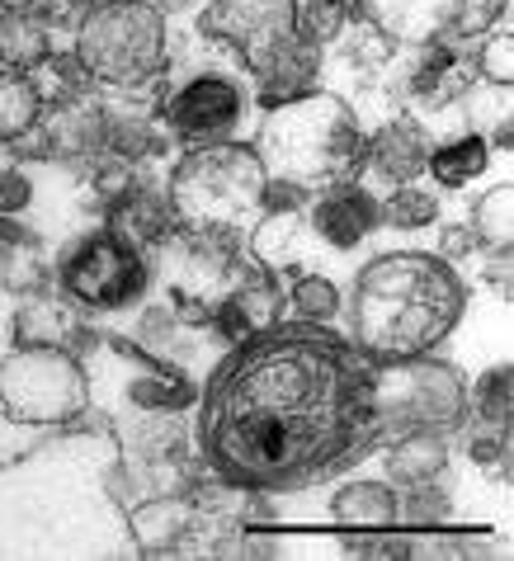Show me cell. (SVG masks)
<instances>
[{"instance_id": "6da1fadb", "label": "cell", "mask_w": 514, "mask_h": 561, "mask_svg": "<svg viewBox=\"0 0 514 561\" xmlns=\"http://www.w3.org/2000/svg\"><path fill=\"white\" fill-rule=\"evenodd\" d=\"M373 368L378 358L302 317L237 340L198 401L204 467L241 495L340 477L378 448Z\"/></svg>"}, {"instance_id": "7a4b0ae2", "label": "cell", "mask_w": 514, "mask_h": 561, "mask_svg": "<svg viewBox=\"0 0 514 561\" xmlns=\"http://www.w3.org/2000/svg\"><path fill=\"white\" fill-rule=\"evenodd\" d=\"M118 444L108 430L57 439L0 467V557L114 552L100 534H118L108 510V467Z\"/></svg>"}, {"instance_id": "3957f363", "label": "cell", "mask_w": 514, "mask_h": 561, "mask_svg": "<svg viewBox=\"0 0 514 561\" xmlns=\"http://www.w3.org/2000/svg\"><path fill=\"white\" fill-rule=\"evenodd\" d=\"M467 311V284L444 255L387 251L350 293V335L368 358H415L444 345Z\"/></svg>"}, {"instance_id": "277c9868", "label": "cell", "mask_w": 514, "mask_h": 561, "mask_svg": "<svg viewBox=\"0 0 514 561\" xmlns=\"http://www.w3.org/2000/svg\"><path fill=\"white\" fill-rule=\"evenodd\" d=\"M255 156L274 184H293L298 194H325L335 184L359 180L364 170V128L345 95L307 90L298 100L264 108Z\"/></svg>"}, {"instance_id": "5b68a950", "label": "cell", "mask_w": 514, "mask_h": 561, "mask_svg": "<svg viewBox=\"0 0 514 561\" xmlns=\"http://www.w3.org/2000/svg\"><path fill=\"white\" fill-rule=\"evenodd\" d=\"M264 175L255 147L217 137V142H194L170 170V208L175 222L208 227V231H251L264 213Z\"/></svg>"}, {"instance_id": "8992f818", "label": "cell", "mask_w": 514, "mask_h": 561, "mask_svg": "<svg viewBox=\"0 0 514 561\" xmlns=\"http://www.w3.org/2000/svg\"><path fill=\"white\" fill-rule=\"evenodd\" d=\"M165 14L151 0H95L76 24V61L108 90H142L165 71Z\"/></svg>"}, {"instance_id": "52a82bcc", "label": "cell", "mask_w": 514, "mask_h": 561, "mask_svg": "<svg viewBox=\"0 0 514 561\" xmlns=\"http://www.w3.org/2000/svg\"><path fill=\"white\" fill-rule=\"evenodd\" d=\"M147 251L184 325H213V307L231 293L245 264L237 231H208L190 222H175Z\"/></svg>"}, {"instance_id": "ba28073f", "label": "cell", "mask_w": 514, "mask_h": 561, "mask_svg": "<svg viewBox=\"0 0 514 561\" xmlns=\"http://www.w3.org/2000/svg\"><path fill=\"white\" fill-rule=\"evenodd\" d=\"M373 411H378V444L411 430H458L467 415V382L454 364L430 354L387 358L373 368Z\"/></svg>"}, {"instance_id": "9c48e42d", "label": "cell", "mask_w": 514, "mask_h": 561, "mask_svg": "<svg viewBox=\"0 0 514 561\" xmlns=\"http://www.w3.org/2000/svg\"><path fill=\"white\" fill-rule=\"evenodd\" d=\"M0 411L14 425H67L90 411L85 364L57 345H20L0 358Z\"/></svg>"}, {"instance_id": "30bf717a", "label": "cell", "mask_w": 514, "mask_h": 561, "mask_svg": "<svg viewBox=\"0 0 514 561\" xmlns=\"http://www.w3.org/2000/svg\"><path fill=\"white\" fill-rule=\"evenodd\" d=\"M350 10L407 53L481 38L510 20V0H350Z\"/></svg>"}, {"instance_id": "8fae6325", "label": "cell", "mask_w": 514, "mask_h": 561, "mask_svg": "<svg viewBox=\"0 0 514 561\" xmlns=\"http://www.w3.org/2000/svg\"><path fill=\"white\" fill-rule=\"evenodd\" d=\"M61 288L71 302H81L85 311H114V307H133L147 293V255L142 245H133L123 231L100 227L85 231L57 264Z\"/></svg>"}, {"instance_id": "7c38bea8", "label": "cell", "mask_w": 514, "mask_h": 561, "mask_svg": "<svg viewBox=\"0 0 514 561\" xmlns=\"http://www.w3.org/2000/svg\"><path fill=\"white\" fill-rule=\"evenodd\" d=\"M198 34L260 76L298 43V0H213L198 10Z\"/></svg>"}, {"instance_id": "4fadbf2b", "label": "cell", "mask_w": 514, "mask_h": 561, "mask_svg": "<svg viewBox=\"0 0 514 561\" xmlns=\"http://www.w3.org/2000/svg\"><path fill=\"white\" fill-rule=\"evenodd\" d=\"M128 534L137 538V552L147 557H170V552H198L204 534H222V524L208 519V510L198 505V495H151V501L128 510Z\"/></svg>"}, {"instance_id": "5bb4252c", "label": "cell", "mask_w": 514, "mask_h": 561, "mask_svg": "<svg viewBox=\"0 0 514 561\" xmlns=\"http://www.w3.org/2000/svg\"><path fill=\"white\" fill-rule=\"evenodd\" d=\"M241 114H245V95L222 71L194 76L190 85L165 100V123L184 142H217V137H227L237 128Z\"/></svg>"}, {"instance_id": "9a60e30c", "label": "cell", "mask_w": 514, "mask_h": 561, "mask_svg": "<svg viewBox=\"0 0 514 561\" xmlns=\"http://www.w3.org/2000/svg\"><path fill=\"white\" fill-rule=\"evenodd\" d=\"M415 61L401 71L397 95L411 108H425V114H439V108H454L458 100L472 95V61H467L462 43H448V48H411Z\"/></svg>"}, {"instance_id": "2e32d148", "label": "cell", "mask_w": 514, "mask_h": 561, "mask_svg": "<svg viewBox=\"0 0 514 561\" xmlns=\"http://www.w3.org/2000/svg\"><path fill=\"white\" fill-rule=\"evenodd\" d=\"M284 317V288H278V274L264 270V264L245 260L237 284L222 302L213 307V331L227 340V345H237V340L264 331V325H274Z\"/></svg>"}, {"instance_id": "e0dca14e", "label": "cell", "mask_w": 514, "mask_h": 561, "mask_svg": "<svg viewBox=\"0 0 514 561\" xmlns=\"http://www.w3.org/2000/svg\"><path fill=\"white\" fill-rule=\"evenodd\" d=\"M430 128L415 114H397L382 118V128L364 137V170L359 175H373L378 184H407L420 180L430 165Z\"/></svg>"}, {"instance_id": "ac0fdd59", "label": "cell", "mask_w": 514, "mask_h": 561, "mask_svg": "<svg viewBox=\"0 0 514 561\" xmlns=\"http://www.w3.org/2000/svg\"><path fill=\"white\" fill-rule=\"evenodd\" d=\"M378 198L359 184H335V190L317 194V204L307 213V227L317 231L325 245H335V251H354V245H364L373 231H378Z\"/></svg>"}, {"instance_id": "d6986e66", "label": "cell", "mask_w": 514, "mask_h": 561, "mask_svg": "<svg viewBox=\"0 0 514 561\" xmlns=\"http://www.w3.org/2000/svg\"><path fill=\"white\" fill-rule=\"evenodd\" d=\"M10 335H14V345H57V350H71V354L95 350V340H100L67 302H57V298L24 302L10 321Z\"/></svg>"}, {"instance_id": "ffe728a7", "label": "cell", "mask_w": 514, "mask_h": 561, "mask_svg": "<svg viewBox=\"0 0 514 561\" xmlns=\"http://www.w3.org/2000/svg\"><path fill=\"white\" fill-rule=\"evenodd\" d=\"M317 76H321V48L298 38L288 53H278L270 67L255 76V100H260V108L298 100V95H307V90H317Z\"/></svg>"}, {"instance_id": "44dd1931", "label": "cell", "mask_w": 514, "mask_h": 561, "mask_svg": "<svg viewBox=\"0 0 514 561\" xmlns=\"http://www.w3.org/2000/svg\"><path fill=\"white\" fill-rule=\"evenodd\" d=\"M302 241H307V213L302 208H264L251 227V255L264 270H302Z\"/></svg>"}, {"instance_id": "7402d4cb", "label": "cell", "mask_w": 514, "mask_h": 561, "mask_svg": "<svg viewBox=\"0 0 514 561\" xmlns=\"http://www.w3.org/2000/svg\"><path fill=\"white\" fill-rule=\"evenodd\" d=\"M387 481L392 486H420V481H439L448 467V444L439 430H411L387 439Z\"/></svg>"}, {"instance_id": "603a6c76", "label": "cell", "mask_w": 514, "mask_h": 561, "mask_svg": "<svg viewBox=\"0 0 514 561\" xmlns=\"http://www.w3.org/2000/svg\"><path fill=\"white\" fill-rule=\"evenodd\" d=\"M331 514L340 528H401V495L392 481H350L335 491Z\"/></svg>"}, {"instance_id": "cb8c5ba5", "label": "cell", "mask_w": 514, "mask_h": 561, "mask_svg": "<svg viewBox=\"0 0 514 561\" xmlns=\"http://www.w3.org/2000/svg\"><path fill=\"white\" fill-rule=\"evenodd\" d=\"M53 53V24L34 10H0V67L34 71Z\"/></svg>"}, {"instance_id": "d4e9b609", "label": "cell", "mask_w": 514, "mask_h": 561, "mask_svg": "<svg viewBox=\"0 0 514 561\" xmlns=\"http://www.w3.org/2000/svg\"><path fill=\"white\" fill-rule=\"evenodd\" d=\"M114 231H123L133 245H156L165 237L170 227H175V208H170L165 194L147 190V184H137L133 194H123L114 204V222H108Z\"/></svg>"}, {"instance_id": "484cf974", "label": "cell", "mask_w": 514, "mask_h": 561, "mask_svg": "<svg viewBox=\"0 0 514 561\" xmlns=\"http://www.w3.org/2000/svg\"><path fill=\"white\" fill-rule=\"evenodd\" d=\"M43 123V95L28 71L0 67V142H24Z\"/></svg>"}, {"instance_id": "4316f807", "label": "cell", "mask_w": 514, "mask_h": 561, "mask_svg": "<svg viewBox=\"0 0 514 561\" xmlns=\"http://www.w3.org/2000/svg\"><path fill=\"white\" fill-rule=\"evenodd\" d=\"M392 57H397V48L373 24H364V20H359V28H350V34L335 38V67L350 71L364 90L382 81L387 67H392Z\"/></svg>"}, {"instance_id": "83f0119b", "label": "cell", "mask_w": 514, "mask_h": 561, "mask_svg": "<svg viewBox=\"0 0 514 561\" xmlns=\"http://www.w3.org/2000/svg\"><path fill=\"white\" fill-rule=\"evenodd\" d=\"M487 165H491V147L481 133H462V137H448V142L430 147V175L439 190H462Z\"/></svg>"}, {"instance_id": "f1b7e54d", "label": "cell", "mask_w": 514, "mask_h": 561, "mask_svg": "<svg viewBox=\"0 0 514 561\" xmlns=\"http://www.w3.org/2000/svg\"><path fill=\"white\" fill-rule=\"evenodd\" d=\"M48 284V260H43L34 237H0V288L5 293H43Z\"/></svg>"}, {"instance_id": "f546056e", "label": "cell", "mask_w": 514, "mask_h": 561, "mask_svg": "<svg viewBox=\"0 0 514 561\" xmlns=\"http://www.w3.org/2000/svg\"><path fill=\"white\" fill-rule=\"evenodd\" d=\"M472 231L487 251L514 245V184H491L487 194H477L472 204Z\"/></svg>"}, {"instance_id": "4dcf8cb0", "label": "cell", "mask_w": 514, "mask_h": 561, "mask_svg": "<svg viewBox=\"0 0 514 561\" xmlns=\"http://www.w3.org/2000/svg\"><path fill=\"white\" fill-rule=\"evenodd\" d=\"M378 217L387 227H397V231H420V227H430L434 217H439V194H434L430 184H420V180L392 184L387 204H378Z\"/></svg>"}, {"instance_id": "1f68e13d", "label": "cell", "mask_w": 514, "mask_h": 561, "mask_svg": "<svg viewBox=\"0 0 514 561\" xmlns=\"http://www.w3.org/2000/svg\"><path fill=\"white\" fill-rule=\"evenodd\" d=\"M467 407L477 411V420L495 434H510V420H514V364L491 368L487 378L477 382V392L467 397Z\"/></svg>"}, {"instance_id": "d6a6232c", "label": "cell", "mask_w": 514, "mask_h": 561, "mask_svg": "<svg viewBox=\"0 0 514 561\" xmlns=\"http://www.w3.org/2000/svg\"><path fill=\"white\" fill-rule=\"evenodd\" d=\"M38 76H34V85H38V95H43V104H53V108H67V104H76V100H85V67L76 61V53L71 57H57V53H48L34 67Z\"/></svg>"}, {"instance_id": "836d02e7", "label": "cell", "mask_w": 514, "mask_h": 561, "mask_svg": "<svg viewBox=\"0 0 514 561\" xmlns=\"http://www.w3.org/2000/svg\"><path fill=\"white\" fill-rule=\"evenodd\" d=\"M345 24H350V0H298V38L317 43V48L335 43L345 34Z\"/></svg>"}, {"instance_id": "e575fe53", "label": "cell", "mask_w": 514, "mask_h": 561, "mask_svg": "<svg viewBox=\"0 0 514 561\" xmlns=\"http://www.w3.org/2000/svg\"><path fill=\"white\" fill-rule=\"evenodd\" d=\"M288 298H293V311H298L302 321L325 325V321H335V311H340V288L325 274H302Z\"/></svg>"}, {"instance_id": "d590c367", "label": "cell", "mask_w": 514, "mask_h": 561, "mask_svg": "<svg viewBox=\"0 0 514 561\" xmlns=\"http://www.w3.org/2000/svg\"><path fill=\"white\" fill-rule=\"evenodd\" d=\"M448 495L434 486V481H420V486L407 491V501H401V524L407 528H434V524H444L448 519Z\"/></svg>"}, {"instance_id": "8d00e7d4", "label": "cell", "mask_w": 514, "mask_h": 561, "mask_svg": "<svg viewBox=\"0 0 514 561\" xmlns=\"http://www.w3.org/2000/svg\"><path fill=\"white\" fill-rule=\"evenodd\" d=\"M477 71L487 76L491 85H510V81H514V38H510V34H495V38L481 43Z\"/></svg>"}, {"instance_id": "74e56055", "label": "cell", "mask_w": 514, "mask_h": 561, "mask_svg": "<svg viewBox=\"0 0 514 561\" xmlns=\"http://www.w3.org/2000/svg\"><path fill=\"white\" fill-rule=\"evenodd\" d=\"M472 462L481 467L487 477H495V481H505L510 486V434H477L472 439Z\"/></svg>"}, {"instance_id": "f35d334b", "label": "cell", "mask_w": 514, "mask_h": 561, "mask_svg": "<svg viewBox=\"0 0 514 561\" xmlns=\"http://www.w3.org/2000/svg\"><path fill=\"white\" fill-rule=\"evenodd\" d=\"M28 198H34V184H28L24 170H0V217H10V213H24L28 208Z\"/></svg>"}, {"instance_id": "ab89813d", "label": "cell", "mask_w": 514, "mask_h": 561, "mask_svg": "<svg viewBox=\"0 0 514 561\" xmlns=\"http://www.w3.org/2000/svg\"><path fill=\"white\" fill-rule=\"evenodd\" d=\"M477 231H472V222H454V227H444V241H439V255L448 260V264H462V260H472L477 255Z\"/></svg>"}, {"instance_id": "60d3db41", "label": "cell", "mask_w": 514, "mask_h": 561, "mask_svg": "<svg viewBox=\"0 0 514 561\" xmlns=\"http://www.w3.org/2000/svg\"><path fill=\"white\" fill-rule=\"evenodd\" d=\"M487 284L501 293V298L510 302L514 298V255H510V245H501V251H491V260H487Z\"/></svg>"}, {"instance_id": "b9f144b4", "label": "cell", "mask_w": 514, "mask_h": 561, "mask_svg": "<svg viewBox=\"0 0 514 561\" xmlns=\"http://www.w3.org/2000/svg\"><path fill=\"white\" fill-rule=\"evenodd\" d=\"M151 5L161 10V14H184V10H194L198 0H151Z\"/></svg>"}, {"instance_id": "7bdbcfd3", "label": "cell", "mask_w": 514, "mask_h": 561, "mask_svg": "<svg viewBox=\"0 0 514 561\" xmlns=\"http://www.w3.org/2000/svg\"><path fill=\"white\" fill-rule=\"evenodd\" d=\"M38 0H0V10H34Z\"/></svg>"}, {"instance_id": "ee69618b", "label": "cell", "mask_w": 514, "mask_h": 561, "mask_svg": "<svg viewBox=\"0 0 514 561\" xmlns=\"http://www.w3.org/2000/svg\"><path fill=\"white\" fill-rule=\"evenodd\" d=\"M61 5H71V10H76V14H85V10H90V5H95V0H61Z\"/></svg>"}]
</instances>
